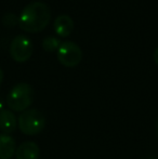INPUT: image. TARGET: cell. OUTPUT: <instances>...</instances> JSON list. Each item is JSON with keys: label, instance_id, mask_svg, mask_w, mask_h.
Segmentation results:
<instances>
[{"label": "cell", "instance_id": "7a4b0ae2", "mask_svg": "<svg viewBox=\"0 0 158 159\" xmlns=\"http://www.w3.org/2000/svg\"><path fill=\"white\" fill-rule=\"evenodd\" d=\"M34 100V90L26 82H21L13 87L7 96V104L13 111H24L28 109Z\"/></svg>", "mask_w": 158, "mask_h": 159}, {"label": "cell", "instance_id": "5bb4252c", "mask_svg": "<svg viewBox=\"0 0 158 159\" xmlns=\"http://www.w3.org/2000/svg\"><path fill=\"white\" fill-rule=\"evenodd\" d=\"M2 109H3V101L0 98V111H1Z\"/></svg>", "mask_w": 158, "mask_h": 159}, {"label": "cell", "instance_id": "30bf717a", "mask_svg": "<svg viewBox=\"0 0 158 159\" xmlns=\"http://www.w3.org/2000/svg\"><path fill=\"white\" fill-rule=\"evenodd\" d=\"M61 40L56 37H47L42 41V48L47 52H54L61 46Z\"/></svg>", "mask_w": 158, "mask_h": 159}, {"label": "cell", "instance_id": "9c48e42d", "mask_svg": "<svg viewBox=\"0 0 158 159\" xmlns=\"http://www.w3.org/2000/svg\"><path fill=\"white\" fill-rule=\"evenodd\" d=\"M17 126L16 117L14 113L8 109H2L0 111V130L4 134L12 133Z\"/></svg>", "mask_w": 158, "mask_h": 159}, {"label": "cell", "instance_id": "9a60e30c", "mask_svg": "<svg viewBox=\"0 0 158 159\" xmlns=\"http://www.w3.org/2000/svg\"><path fill=\"white\" fill-rule=\"evenodd\" d=\"M156 133H157V139H158V119H157V125H156Z\"/></svg>", "mask_w": 158, "mask_h": 159}, {"label": "cell", "instance_id": "2e32d148", "mask_svg": "<svg viewBox=\"0 0 158 159\" xmlns=\"http://www.w3.org/2000/svg\"><path fill=\"white\" fill-rule=\"evenodd\" d=\"M148 159H158L157 157H151V158H148Z\"/></svg>", "mask_w": 158, "mask_h": 159}, {"label": "cell", "instance_id": "277c9868", "mask_svg": "<svg viewBox=\"0 0 158 159\" xmlns=\"http://www.w3.org/2000/svg\"><path fill=\"white\" fill-rule=\"evenodd\" d=\"M57 60L65 67L77 66L82 60V51L77 43L64 41L57 49Z\"/></svg>", "mask_w": 158, "mask_h": 159}, {"label": "cell", "instance_id": "6da1fadb", "mask_svg": "<svg viewBox=\"0 0 158 159\" xmlns=\"http://www.w3.org/2000/svg\"><path fill=\"white\" fill-rule=\"evenodd\" d=\"M51 20V10L44 2L35 1L22 10L19 26L27 33H39L48 26Z\"/></svg>", "mask_w": 158, "mask_h": 159}, {"label": "cell", "instance_id": "5b68a950", "mask_svg": "<svg viewBox=\"0 0 158 159\" xmlns=\"http://www.w3.org/2000/svg\"><path fill=\"white\" fill-rule=\"evenodd\" d=\"M34 51L32 40L24 35H19L11 41L10 55L17 63H24L30 59Z\"/></svg>", "mask_w": 158, "mask_h": 159}, {"label": "cell", "instance_id": "4fadbf2b", "mask_svg": "<svg viewBox=\"0 0 158 159\" xmlns=\"http://www.w3.org/2000/svg\"><path fill=\"white\" fill-rule=\"evenodd\" d=\"M2 80H3V70L0 68V84H1Z\"/></svg>", "mask_w": 158, "mask_h": 159}, {"label": "cell", "instance_id": "3957f363", "mask_svg": "<svg viewBox=\"0 0 158 159\" xmlns=\"http://www.w3.org/2000/svg\"><path fill=\"white\" fill-rule=\"evenodd\" d=\"M17 126L25 135H36L44 129L46 117L38 109H26L19 116Z\"/></svg>", "mask_w": 158, "mask_h": 159}, {"label": "cell", "instance_id": "52a82bcc", "mask_svg": "<svg viewBox=\"0 0 158 159\" xmlns=\"http://www.w3.org/2000/svg\"><path fill=\"white\" fill-rule=\"evenodd\" d=\"M39 146L35 142H24L20 145L15 151L16 159H38L39 157Z\"/></svg>", "mask_w": 158, "mask_h": 159}, {"label": "cell", "instance_id": "8fae6325", "mask_svg": "<svg viewBox=\"0 0 158 159\" xmlns=\"http://www.w3.org/2000/svg\"><path fill=\"white\" fill-rule=\"evenodd\" d=\"M2 22L6 26H9V27H13L16 24H19V19L15 16V14L13 13H7V14L3 15L2 17Z\"/></svg>", "mask_w": 158, "mask_h": 159}, {"label": "cell", "instance_id": "8992f818", "mask_svg": "<svg viewBox=\"0 0 158 159\" xmlns=\"http://www.w3.org/2000/svg\"><path fill=\"white\" fill-rule=\"evenodd\" d=\"M53 27L60 37H68L74 30V21L70 15L61 14L55 19Z\"/></svg>", "mask_w": 158, "mask_h": 159}, {"label": "cell", "instance_id": "ba28073f", "mask_svg": "<svg viewBox=\"0 0 158 159\" xmlns=\"http://www.w3.org/2000/svg\"><path fill=\"white\" fill-rule=\"evenodd\" d=\"M16 151L15 141L9 134H0V159H11Z\"/></svg>", "mask_w": 158, "mask_h": 159}, {"label": "cell", "instance_id": "7c38bea8", "mask_svg": "<svg viewBox=\"0 0 158 159\" xmlns=\"http://www.w3.org/2000/svg\"><path fill=\"white\" fill-rule=\"evenodd\" d=\"M154 61H155V63L158 65V47L156 48V50H155V52H154Z\"/></svg>", "mask_w": 158, "mask_h": 159}]
</instances>
